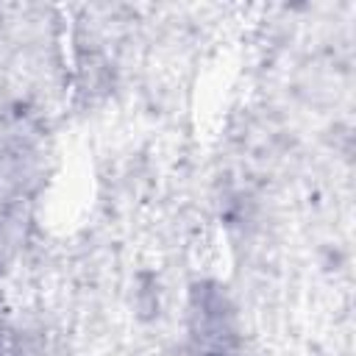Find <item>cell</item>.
<instances>
[{
	"mask_svg": "<svg viewBox=\"0 0 356 356\" xmlns=\"http://www.w3.org/2000/svg\"><path fill=\"white\" fill-rule=\"evenodd\" d=\"M209 356H228V353H209Z\"/></svg>",
	"mask_w": 356,
	"mask_h": 356,
	"instance_id": "obj_1",
	"label": "cell"
}]
</instances>
